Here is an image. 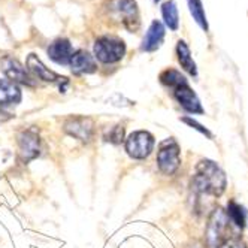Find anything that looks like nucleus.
Listing matches in <instances>:
<instances>
[{
  "label": "nucleus",
  "mask_w": 248,
  "mask_h": 248,
  "mask_svg": "<svg viewBox=\"0 0 248 248\" xmlns=\"http://www.w3.org/2000/svg\"><path fill=\"white\" fill-rule=\"evenodd\" d=\"M154 145H155V139L147 130L133 132L126 139V151L132 158H136V160L147 158L153 153Z\"/></svg>",
  "instance_id": "nucleus-6"
},
{
  "label": "nucleus",
  "mask_w": 248,
  "mask_h": 248,
  "mask_svg": "<svg viewBox=\"0 0 248 248\" xmlns=\"http://www.w3.org/2000/svg\"><path fill=\"white\" fill-rule=\"evenodd\" d=\"M187 2H188V9H190L193 20L198 23V26L202 30L208 31V21H206V14L202 5V0H187Z\"/></svg>",
  "instance_id": "nucleus-19"
},
{
  "label": "nucleus",
  "mask_w": 248,
  "mask_h": 248,
  "mask_svg": "<svg viewBox=\"0 0 248 248\" xmlns=\"http://www.w3.org/2000/svg\"><path fill=\"white\" fill-rule=\"evenodd\" d=\"M232 236V221L229 220L226 211L217 206L211 212L206 230H205V241L208 248H220L227 239Z\"/></svg>",
  "instance_id": "nucleus-2"
},
{
  "label": "nucleus",
  "mask_w": 248,
  "mask_h": 248,
  "mask_svg": "<svg viewBox=\"0 0 248 248\" xmlns=\"http://www.w3.org/2000/svg\"><path fill=\"white\" fill-rule=\"evenodd\" d=\"M165 39V27L160 21H153L145 38L142 41V45H140V49L147 51V52H153L155 49L160 48V45L163 44Z\"/></svg>",
  "instance_id": "nucleus-14"
},
{
  "label": "nucleus",
  "mask_w": 248,
  "mask_h": 248,
  "mask_svg": "<svg viewBox=\"0 0 248 248\" xmlns=\"http://www.w3.org/2000/svg\"><path fill=\"white\" fill-rule=\"evenodd\" d=\"M226 214H227L229 220L232 221V224H235L238 229H244V227H245L248 212H247V209H245L242 205H239V203L235 202L233 199H232V201H229Z\"/></svg>",
  "instance_id": "nucleus-17"
},
{
  "label": "nucleus",
  "mask_w": 248,
  "mask_h": 248,
  "mask_svg": "<svg viewBox=\"0 0 248 248\" xmlns=\"http://www.w3.org/2000/svg\"><path fill=\"white\" fill-rule=\"evenodd\" d=\"M21 90L9 79H0V108L14 106L21 102Z\"/></svg>",
  "instance_id": "nucleus-15"
},
{
  "label": "nucleus",
  "mask_w": 248,
  "mask_h": 248,
  "mask_svg": "<svg viewBox=\"0 0 248 248\" xmlns=\"http://www.w3.org/2000/svg\"><path fill=\"white\" fill-rule=\"evenodd\" d=\"M124 54H126V44L117 36H102L94 44V57L105 64L120 62Z\"/></svg>",
  "instance_id": "nucleus-5"
},
{
  "label": "nucleus",
  "mask_w": 248,
  "mask_h": 248,
  "mask_svg": "<svg viewBox=\"0 0 248 248\" xmlns=\"http://www.w3.org/2000/svg\"><path fill=\"white\" fill-rule=\"evenodd\" d=\"M176 56H178V62H180L181 67L187 74H190L191 77H198V66L191 57L188 45L184 41H180L176 44Z\"/></svg>",
  "instance_id": "nucleus-16"
},
{
  "label": "nucleus",
  "mask_w": 248,
  "mask_h": 248,
  "mask_svg": "<svg viewBox=\"0 0 248 248\" xmlns=\"http://www.w3.org/2000/svg\"><path fill=\"white\" fill-rule=\"evenodd\" d=\"M226 173L216 162L203 158L196 165V173L191 180V188L198 196L220 198L226 191Z\"/></svg>",
  "instance_id": "nucleus-1"
},
{
  "label": "nucleus",
  "mask_w": 248,
  "mask_h": 248,
  "mask_svg": "<svg viewBox=\"0 0 248 248\" xmlns=\"http://www.w3.org/2000/svg\"><path fill=\"white\" fill-rule=\"evenodd\" d=\"M27 67H29V72L34 77V78H39L45 82H64L67 84V78L60 77L59 74L52 72L49 70L36 54H30L27 57Z\"/></svg>",
  "instance_id": "nucleus-11"
},
{
  "label": "nucleus",
  "mask_w": 248,
  "mask_h": 248,
  "mask_svg": "<svg viewBox=\"0 0 248 248\" xmlns=\"http://www.w3.org/2000/svg\"><path fill=\"white\" fill-rule=\"evenodd\" d=\"M157 165L162 173L173 175L181 166V148L173 138H168L158 145Z\"/></svg>",
  "instance_id": "nucleus-4"
},
{
  "label": "nucleus",
  "mask_w": 248,
  "mask_h": 248,
  "mask_svg": "<svg viewBox=\"0 0 248 248\" xmlns=\"http://www.w3.org/2000/svg\"><path fill=\"white\" fill-rule=\"evenodd\" d=\"M69 64H70V69H72V72L77 75L93 74L97 70V64L94 62V57L90 54V52H87L84 49L74 52V56H72V59H70Z\"/></svg>",
  "instance_id": "nucleus-12"
},
{
  "label": "nucleus",
  "mask_w": 248,
  "mask_h": 248,
  "mask_svg": "<svg viewBox=\"0 0 248 248\" xmlns=\"http://www.w3.org/2000/svg\"><path fill=\"white\" fill-rule=\"evenodd\" d=\"M181 121H183V123H186L187 126H190L191 129H194V130H198L199 133H202L203 136H206L208 139H212V133H211L205 126H202L201 123H198L196 120H193L191 117H183V118H181Z\"/></svg>",
  "instance_id": "nucleus-22"
},
{
  "label": "nucleus",
  "mask_w": 248,
  "mask_h": 248,
  "mask_svg": "<svg viewBox=\"0 0 248 248\" xmlns=\"http://www.w3.org/2000/svg\"><path fill=\"white\" fill-rule=\"evenodd\" d=\"M2 64V70L3 74L8 77L9 81L12 82H18L21 85H27V87H36V78H34L29 69H26L18 60L11 57V56H5L0 62Z\"/></svg>",
  "instance_id": "nucleus-9"
},
{
  "label": "nucleus",
  "mask_w": 248,
  "mask_h": 248,
  "mask_svg": "<svg viewBox=\"0 0 248 248\" xmlns=\"http://www.w3.org/2000/svg\"><path fill=\"white\" fill-rule=\"evenodd\" d=\"M220 248H248L247 244L241 239V236H232L230 239H227Z\"/></svg>",
  "instance_id": "nucleus-23"
},
{
  "label": "nucleus",
  "mask_w": 248,
  "mask_h": 248,
  "mask_svg": "<svg viewBox=\"0 0 248 248\" xmlns=\"http://www.w3.org/2000/svg\"><path fill=\"white\" fill-rule=\"evenodd\" d=\"M18 142V157L23 163L34 160L41 154V136L34 127L24 129L16 136Z\"/></svg>",
  "instance_id": "nucleus-7"
},
{
  "label": "nucleus",
  "mask_w": 248,
  "mask_h": 248,
  "mask_svg": "<svg viewBox=\"0 0 248 248\" xmlns=\"http://www.w3.org/2000/svg\"><path fill=\"white\" fill-rule=\"evenodd\" d=\"M173 97L175 100L180 103V106L183 109H186L190 114H203L205 109L202 108L201 99L198 97V94L194 93V90L190 87L188 82H184L181 85H178L176 88H173Z\"/></svg>",
  "instance_id": "nucleus-10"
},
{
  "label": "nucleus",
  "mask_w": 248,
  "mask_h": 248,
  "mask_svg": "<svg viewBox=\"0 0 248 248\" xmlns=\"http://www.w3.org/2000/svg\"><path fill=\"white\" fill-rule=\"evenodd\" d=\"M160 82L165 87L172 88V90H173V88H176V87L184 84V82H188V81L176 69H166V70H163V72L160 74Z\"/></svg>",
  "instance_id": "nucleus-20"
},
{
  "label": "nucleus",
  "mask_w": 248,
  "mask_h": 248,
  "mask_svg": "<svg viewBox=\"0 0 248 248\" xmlns=\"http://www.w3.org/2000/svg\"><path fill=\"white\" fill-rule=\"evenodd\" d=\"M9 118H11V115H9V114H6V112H3L2 109H0V120L5 121V120H9Z\"/></svg>",
  "instance_id": "nucleus-24"
},
{
  "label": "nucleus",
  "mask_w": 248,
  "mask_h": 248,
  "mask_svg": "<svg viewBox=\"0 0 248 248\" xmlns=\"http://www.w3.org/2000/svg\"><path fill=\"white\" fill-rule=\"evenodd\" d=\"M155 2H158V0H155Z\"/></svg>",
  "instance_id": "nucleus-25"
},
{
  "label": "nucleus",
  "mask_w": 248,
  "mask_h": 248,
  "mask_svg": "<svg viewBox=\"0 0 248 248\" xmlns=\"http://www.w3.org/2000/svg\"><path fill=\"white\" fill-rule=\"evenodd\" d=\"M103 138H105L106 142H111V144L118 145V144H121L123 140H124V127L121 126V124H117V126L111 127L108 132H106L103 135Z\"/></svg>",
  "instance_id": "nucleus-21"
},
{
  "label": "nucleus",
  "mask_w": 248,
  "mask_h": 248,
  "mask_svg": "<svg viewBox=\"0 0 248 248\" xmlns=\"http://www.w3.org/2000/svg\"><path fill=\"white\" fill-rule=\"evenodd\" d=\"M106 11L114 21H118L127 30L135 31L139 27V11L135 0H108Z\"/></svg>",
  "instance_id": "nucleus-3"
},
{
  "label": "nucleus",
  "mask_w": 248,
  "mask_h": 248,
  "mask_svg": "<svg viewBox=\"0 0 248 248\" xmlns=\"http://www.w3.org/2000/svg\"><path fill=\"white\" fill-rule=\"evenodd\" d=\"M162 15H163V20H165L166 26L170 30H176L180 27V14H178V8H176V3L173 0H169V2L163 3Z\"/></svg>",
  "instance_id": "nucleus-18"
},
{
  "label": "nucleus",
  "mask_w": 248,
  "mask_h": 248,
  "mask_svg": "<svg viewBox=\"0 0 248 248\" xmlns=\"http://www.w3.org/2000/svg\"><path fill=\"white\" fill-rule=\"evenodd\" d=\"M63 130L84 144L92 142V139L94 136V123L92 118L88 117H70L64 121Z\"/></svg>",
  "instance_id": "nucleus-8"
},
{
  "label": "nucleus",
  "mask_w": 248,
  "mask_h": 248,
  "mask_svg": "<svg viewBox=\"0 0 248 248\" xmlns=\"http://www.w3.org/2000/svg\"><path fill=\"white\" fill-rule=\"evenodd\" d=\"M48 56L59 64H69L70 59L74 56V48L70 42L64 38L56 39L48 46Z\"/></svg>",
  "instance_id": "nucleus-13"
}]
</instances>
